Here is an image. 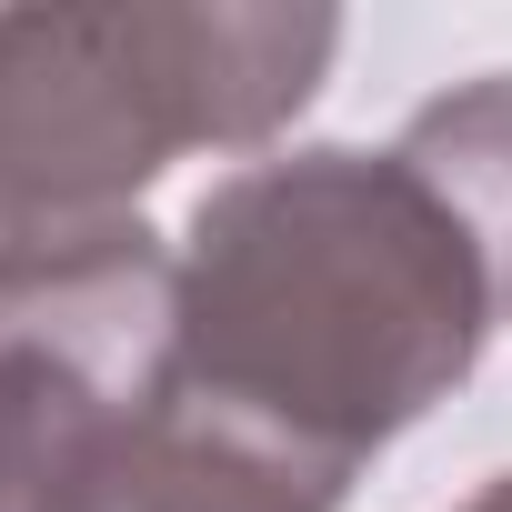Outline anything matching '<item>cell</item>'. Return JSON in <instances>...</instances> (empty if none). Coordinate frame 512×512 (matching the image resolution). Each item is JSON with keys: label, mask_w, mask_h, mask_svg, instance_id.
<instances>
[{"label": "cell", "mask_w": 512, "mask_h": 512, "mask_svg": "<svg viewBox=\"0 0 512 512\" xmlns=\"http://www.w3.org/2000/svg\"><path fill=\"white\" fill-rule=\"evenodd\" d=\"M502 332L492 272L402 151H272L191 201L171 392L362 472Z\"/></svg>", "instance_id": "6da1fadb"}, {"label": "cell", "mask_w": 512, "mask_h": 512, "mask_svg": "<svg viewBox=\"0 0 512 512\" xmlns=\"http://www.w3.org/2000/svg\"><path fill=\"white\" fill-rule=\"evenodd\" d=\"M342 21L282 0L0 11V292L141 231L191 151H262L332 71Z\"/></svg>", "instance_id": "7a4b0ae2"}, {"label": "cell", "mask_w": 512, "mask_h": 512, "mask_svg": "<svg viewBox=\"0 0 512 512\" xmlns=\"http://www.w3.org/2000/svg\"><path fill=\"white\" fill-rule=\"evenodd\" d=\"M181 251L121 231L0 292V512H101L171 392Z\"/></svg>", "instance_id": "3957f363"}, {"label": "cell", "mask_w": 512, "mask_h": 512, "mask_svg": "<svg viewBox=\"0 0 512 512\" xmlns=\"http://www.w3.org/2000/svg\"><path fill=\"white\" fill-rule=\"evenodd\" d=\"M342 492H352V472L251 432L191 392H161V412L141 422L101 512H342Z\"/></svg>", "instance_id": "277c9868"}, {"label": "cell", "mask_w": 512, "mask_h": 512, "mask_svg": "<svg viewBox=\"0 0 512 512\" xmlns=\"http://www.w3.org/2000/svg\"><path fill=\"white\" fill-rule=\"evenodd\" d=\"M392 151L452 201V221L472 231L482 272H492V312L512 322V71H482V81L422 101Z\"/></svg>", "instance_id": "5b68a950"}, {"label": "cell", "mask_w": 512, "mask_h": 512, "mask_svg": "<svg viewBox=\"0 0 512 512\" xmlns=\"http://www.w3.org/2000/svg\"><path fill=\"white\" fill-rule=\"evenodd\" d=\"M462 512H512V472H492V482H482V492H472Z\"/></svg>", "instance_id": "8992f818"}]
</instances>
